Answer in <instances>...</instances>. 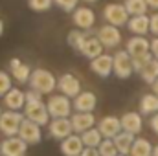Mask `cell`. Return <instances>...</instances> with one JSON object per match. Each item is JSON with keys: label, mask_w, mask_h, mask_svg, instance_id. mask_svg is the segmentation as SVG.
<instances>
[{"label": "cell", "mask_w": 158, "mask_h": 156, "mask_svg": "<svg viewBox=\"0 0 158 156\" xmlns=\"http://www.w3.org/2000/svg\"><path fill=\"white\" fill-rule=\"evenodd\" d=\"M30 86L33 90H37L40 94H50L57 88V79L53 77V74H50L44 68H37L33 70L31 79H30Z\"/></svg>", "instance_id": "1"}, {"label": "cell", "mask_w": 158, "mask_h": 156, "mask_svg": "<svg viewBox=\"0 0 158 156\" xmlns=\"http://www.w3.org/2000/svg\"><path fill=\"white\" fill-rule=\"evenodd\" d=\"M24 117L20 112L17 110H9V112H2L0 117V132L7 138L11 136H19V130H20V125L24 121Z\"/></svg>", "instance_id": "2"}, {"label": "cell", "mask_w": 158, "mask_h": 156, "mask_svg": "<svg viewBox=\"0 0 158 156\" xmlns=\"http://www.w3.org/2000/svg\"><path fill=\"white\" fill-rule=\"evenodd\" d=\"M24 116L31 121H35L37 125H48L50 119V112H48V105L42 103V99L39 101H28L24 107Z\"/></svg>", "instance_id": "3"}, {"label": "cell", "mask_w": 158, "mask_h": 156, "mask_svg": "<svg viewBox=\"0 0 158 156\" xmlns=\"http://www.w3.org/2000/svg\"><path fill=\"white\" fill-rule=\"evenodd\" d=\"M103 17L109 24L112 26H125L129 24V11L125 7V4H109L105 9H103Z\"/></svg>", "instance_id": "4"}, {"label": "cell", "mask_w": 158, "mask_h": 156, "mask_svg": "<svg viewBox=\"0 0 158 156\" xmlns=\"http://www.w3.org/2000/svg\"><path fill=\"white\" fill-rule=\"evenodd\" d=\"M46 105H48V112L52 117H68L74 107V103H70L66 96H52Z\"/></svg>", "instance_id": "5"}, {"label": "cell", "mask_w": 158, "mask_h": 156, "mask_svg": "<svg viewBox=\"0 0 158 156\" xmlns=\"http://www.w3.org/2000/svg\"><path fill=\"white\" fill-rule=\"evenodd\" d=\"M134 72V63H132V57L131 53L125 50H119L118 53L114 55V74L118 76L119 79H127L132 76Z\"/></svg>", "instance_id": "6"}, {"label": "cell", "mask_w": 158, "mask_h": 156, "mask_svg": "<svg viewBox=\"0 0 158 156\" xmlns=\"http://www.w3.org/2000/svg\"><path fill=\"white\" fill-rule=\"evenodd\" d=\"M57 88L66 97H77L79 94H81V83L72 74H63L61 77L57 79Z\"/></svg>", "instance_id": "7"}, {"label": "cell", "mask_w": 158, "mask_h": 156, "mask_svg": "<svg viewBox=\"0 0 158 156\" xmlns=\"http://www.w3.org/2000/svg\"><path fill=\"white\" fill-rule=\"evenodd\" d=\"M19 136L30 145V143H39L42 140V132H40V125H37L35 121L24 117L22 125H20V130H19Z\"/></svg>", "instance_id": "8"}, {"label": "cell", "mask_w": 158, "mask_h": 156, "mask_svg": "<svg viewBox=\"0 0 158 156\" xmlns=\"http://www.w3.org/2000/svg\"><path fill=\"white\" fill-rule=\"evenodd\" d=\"M50 134L57 140H66L68 136L74 134V127H72V119L68 117H53V121L50 123Z\"/></svg>", "instance_id": "9"}, {"label": "cell", "mask_w": 158, "mask_h": 156, "mask_svg": "<svg viewBox=\"0 0 158 156\" xmlns=\"http://www.w3.org/2000/svg\"><path fill=\"white\" fill-rule=\"evenodd\" d=\"M28 151V143L20 136H11L2 142V156H24Z\"/></svg>", "instance_id": "10"}, {"label": "cell", "mask_w": 158, "mask_h": 156, "mask_svg": "<svg viewBox=\"0 0 158 156\" xmlns=\"http://www.w3.org/2000/svg\"><path fill=\"white\" fill-rule=\"evenodd\" d=\"M90 68H92V72L98 74L99 77H109V76L114 72V57H110V55H107V53H101L99 57L92 59Z\"/></svg>", "instance_id": "11"}, {"label": "cell", "mask_w": 158, "mask_h": 156, "mask_svg": "<svg viewBox=\"0 0 158 156\" xmlns=\"http://www.w3.org/2000/svg\"><path fill=\"white\" fill-rule=\"evenodd\" d=\"M98 129L99 132L103 134V138H116L119 132L123 130L121 127V117H116V116H105L99 123H98Z\"/></svg>", "instance_id": "12"}, {"label": "cell", "mask_w": 158, "mask_h": 156, "mask_svg": "<svg viewBox=\"0 0 158 156\" xmlns=\"http://www.w3.org/2000/svg\"><path fill=\"white\" fill-rule=\"evenodd\" d=\"M98 39L101 40V44H103L105 48H116L119 42H121V33H119L118 26L107 24V26L99 28V31H98Z\"/></svg>", "instance_id": "13"}, {"label": "cell", "mask_w": 158, "mask_h": 156, "mask_svg": "<svg viewBox=\"0 0 158 156\" xmlns=\"http://www.w3.org/2000/svg\"><path fill=\"white\" fill-rule=\"evenodd\" d=\"M83 151H85V143L79 134H72L61 142V153L64 156H81Z\"/></svg>", "instance_id": "14"}, {"label": "cell", "mask_w": 158, "mask_h": 156, "mask_svg": "<svg viewBox=\"0 0 158 156\" xmlns=\"http://www.w3.org/2000/svg\"><path fill=\"white\" fill-rule=\"evenodd\" d=\"M127 51L131 53V57L147 55V53H151V42L145 39V37L134 35L132 39L127 40Z\"/></svg>", "instance_id": "15"}, {"label": "cell", "mask_w": 158, "mask_h": 156, "mask_svg": "<svg viewBox=\"0 0 158 156\" xmlns=\"http://www.w3.org/2000/svg\"><path fill=\"white\" fill-rule=\"evenodd\" d=\"M94 22H96V17L90 7H77L74 11V24L79 30H90Z\"/></svg>", "instance_id": "16"}, {"label": "cell", "mask_w": 158, "mask_h": 156, "mask_svg": "<svg viewBox=\"0 0 158 156\" xmlns=\"http://www.w3.org/2000/svg\"><path fill=\"white\" fill-rule=\"evenodd\" d=\"M4 103L9 110H20L26 107V92H22L19 88H11L4 96Z\"/></svg>", "instance_id": "17"}, {"label": "cell", "mask_w": 158, "mask_h": 156, "mask_svg": "<svg viewBox=\"0 0 158 156\" xmlns=\"http://www.w3.org/2000/svg\"><path fill=\"white\" fill-rule=\"evenodd\" d=\"M94 116H92V112H76L74 116H72V127H74V132H77V134H83V132H86L88 129H92L94 127Z\"/></svg>", "instance_id": "18"}, {"label": "cell", "mask_w": 158, "mask_h": 156, "mask_svg": "<svg viewBox=\"0 0 158 156\" xmlns=\"http://www.w3.org/2000/svg\"><path fill=\"white\" fill-rule=\"evenodd\" d=\"M127 28H129L134 35L143 37L147 31H151V17H147V15H138V17H132V18L129 20Z\"/></svg>", "instance_id": "19"}, {"label": "cell", "mask_w": 158, "mask_h": 156, "mask_svg": "<svg viewBox=\"0 0 158 156\" xmlns=\"http://www.w3.org/2000/svg\"><path fill=\"white\" fill-rule=\"evenodd\" d=\"M9 70H11L13 77L17 79L19 83H30L31 74H33L31 68H30L28 64L20 63V59H11V63H9Z\"/></svg>", "instance_id": "20"}, {"label": "cell", "mask_w": 158, "mask_h": 156, "mask_svg": "<svg viewBox=\"0 0 158 156\" xmlns=\"http://www.w3.org/2000/svg\"><path fill=\"white\" fill-rule=\"evenodd\" d=\"M96 96L92 92H81L77 97H74V109L77 112H92L96 109Z\"/></svg>", "instance_id": "21"}, {"label": "cell", "mask_w": 158, "mask_h": 156, "mask_svg": "<svg viewBox=\"0 0 158 156\" xmlns=\"http://www.w3.org/2000/svg\"><path fill=\"white\" fill-rule=\"evenodd\" d=\"M121 127L125 132H131V134H138L142 130V116L138 112H127L121 116Z\"/></svg>", "instance_id": "22"}, {"label": "cell", "mask_w": 158, "mask_h": 156, "mask_svg": "<svg viewBox=\"0 0 158 156\" xmlns=\"http://www.w3.org/2000/svg\"><path fill=\"white\" fill-rule=\"evenodd\" d=\"M103 48L105 46L101 44V40L98 39V37H86L83 48H81V53L85 57H88V59H96V57H99L103 53Z\"/></svg>", "instance_id": "23"}, {"label": "cell", "mask_w": 158, "mask_h": 156, "mask_svg": "<svg viewBox=\"0 0 158 156\" xmlns=\"http://www.w3.org/2000/svg\"><path fill=\"white\" fill-rule=\"evenodd\" d=\"M114 140V143H116V147H118V153L119 154H131V149H132V145H134V134H131V132H125V130H121L116 138H112Z\"/></svg>", "instance_id": "24"}, {"label": "cell", "mask_w": 158, "mask_h": 156, "mask_svg": "<svg viewBox=\"0 0 158 156\" xmlns=\"http://www.w3.org/2000/svg\"><path fill=\"white\" fill-rule=\"evenodd\" d=\"M140 112L149 116L158 112V96L156 94H145L140 101Z\"/></svg>", "instance_id": "25"}, {"label": "cell", "mask_w": 158, "mask_h": 156, "mask_svg": "<svg viewBox=\"0 0 158 156\" xmlns=\"http://www.w3.org/2000/svg\"><path fill=\"white\" fill-rule=\"evenodd\" d=\"M153 145L149 140L145 138H136L134 140V145L131 149V156H153Z\"/></svg>", "instance_id": "26"}, {"label": "cell", "mask_w": 158, "mask_h": 156, "mask_svg": "<svg viewBox=\"0 0 158 156\" xmlns=\"http://www.w3.org/2000/svg\"><path fill=\"white\" fill-rule=\"evenodd\" d=\"M81 140H83V143H85V147H99V143L103 142V134L99 132V129H88L86 132H83L81 134Z\"/></svg>", "instance_id": "27"}, {"label": "cell", "mask_w": 158, "mask_h": 156, "mask_svg": "<svg viewBox=\"0 0 158 156\" xmlns=\"http://www.w3.org/2000/svg\"><path fill=\"white\" fill-rule=\"evenodd\" d=\"M140 76H142V79H143L145 83L153 84L158 79V59H151V61L140 70Z\"/></svg>", "instance_id": "28"}, {"label": "cell", "mask_w": 158, "mask_h": 156, "mask_svg": "<svg viewBox=\"0 0 158 156\" xmlns=\"http://www.w3.org/2000/svg\"><path fill=\"white\" fill-rule=\"evenodd\" d=\"M125 7H127L129 15L138 17V15H145L149 4H147V0H125Z\"/></svg>", "instance_id": "29"}, {"label": "cell", "mask_w": 158, "mask_h": 156, "mask_svg": "<svg viewBox=\"0 0 158 156\" xmlns=\"http://www.w3.org/2000/svg\"><path fill=\"white\" fill-rule=\"evenodd\" d=\"M86 37H88L86 33H83V31H79V30H74V31L68 33V44H70L74 50L81 51V48H83V44H85Z\"/></svg>", "instance_id": "30"}, {"label": "cell", "mask_w": 158, "mask_h": 156, "mask_svg": "<svg viewBox=\"0 0 158 156\" xmlns=\"http://www.w3.org/2000/svg\"><path fill=\"white\" fill-rule=\"evenodd\" d=\"M98 151H99L101 156H118L119 154L118 147H116V143H114V140H110V138H105V140L99 143Z\"/></svg>", "instance_id": "31"}, {"label": "cell", "mask_w": 158, "mask_h": 156, "mask_svg": "<svg viewBox=\"0 0 158 156\" xmlns=\"http://www.w3.org/2000/svg\"><path fill=\"white\" fill-rule=\"evenodd\" d=\"M28 4H30V7H31L33 11H46V9H50L52 4H55V2H53V0H28Z\"/></svg>", "instance_id": "32"}, {"label": "cell", "mask_w": 158, "mask_h": 156, "mask_svg": "<svg viewBox=\"0 0 158 156\" xmlns=\"http://www.w3.org/2000/svg\"><path fill=\"white\" fill-rule=\"evenodd\" d=\"M11 88H13V86H11V77H9L6 72H0V97L6 96Z\"/></svg>", "instance_id": "33"}, {"label": "cell", "mask_w": 158, "mask_h": 156, "mask_svg": "<svg viewBox=\"0 0 158 156\" xmlns=\"http://www.w3.org/2000/svg\"><path fill=\"white\" fill-rule=\"evenodd\" d=\"M153 59V53H147V55H140V57H132V63H134V70L140 72L149 61Z\"/></svg>", "instance_id": "34"}, {"label": "cell", "mask_w": 158, "mask_h": 156, "mask_svg": "<svg viewBox=\"0 0 158 156\" xmlns=\"http://www.w3.org/2000/svg\"><path fill=\"white\" fill-rule=\"evenodd\" d=\"M53 2H55L61 9H64V11H76L79 0H53Z\"/></svg>", "instance_id": "35"}, {"label": "cell", "mask_w": 158, "mask_h": 156, "mask_svg": "<svg viewBox=\"0 0 158 156\" xmlns=\"http://www.w3.org/2000/svg\"><path fill=\"white\" fill-rule=\"evenodd\" d=\"M81 156H101V154H99V151L96 147H85V151L81 153Z\"/></svg>", "instance_id": "36"}, {"label": "cell", "mask_w": 158, "mask_h": 156, "mask_svg": "<svg viewBox=\"0 0 158 156\" xmlns=\"http://www.w3.org/2000/svg\"><path fill=\"white\" fill-rule=\"evenodd\" d=\"M151 31L158 37V13H155V15L151 17Z\"/></svg>", "instance_id": "37"}, {"label": "cell", "mask_w": 158, "mask_h": 156, "mask_svg": "<svg viewBox=\"0 0 158 156\" xmlns=\"http://www.w3.org/2000/svg\"><path fill=\"white\" fill-rule=\"evenodd\" d=\"M151 129H153V132L158 136V112L153 114V117H151Z\"/></svg>", "instance_id": "38"}, {"label": "cell", "mask_w": 158, "mask_h": 156, "mask_svg": "<svg viewBox=\"0 0 158 156\" xmlns=\"http://www.w3.org/2000/svg\"><path fill=\"white\" fill-rule=\"evenodd\" d=\"M151 53H153L155 59H158V37L153 39V42H151Z\"/></svg>", "instance_id": "39"}, {"label": "cell", "mask_w": 158, "mask_h": 156, "mask_svg": "<svg viewBox=\"0 0 158 156\" xmlns=\"http://www.w3.org/2000/svg\"><path fill=\"white\" fill-rule=\"evenodd\" d=\"M147 4H149V7H153V9H158V0H147Z\"/></svg>", "instance_id": "40"}, {"label": "cell", "mask_w": 158, "mask_h": 156, "mask_svg": "<svg viewBox=\"0 0 158 156\" xmlns=\"http://www.w3.org/2000/svg\"><path fill=\"white\" fill-rule=\"evenodd\" d=\"M153 94H156V96H158V79L153 83Z\"/></svg>", "instance_id": "41"}, {"label": "cell", "mask_w": 158, "mask_h": 156, "mask_svg": "<svg viewBox=\"0 0 158 156\" xmlns=\"http://www.w3.org/2000/svg\"><path fill=\"white\" fill-rule=\"evenodd\" d=\"M153 156H158V145L155 147V149H153Z\"/></svg>", "instance_id": "42"}, {"label": "cell", "mask_w": 158, "mask_h": 156, "mask_svg": "<svg viewBox=\"0 0 158 156\" xmlns=\"http://www.w3.org/2000/svg\"><path fill=\"white\" fill-rule=\"evenodd\" d=\"M2 31H4V22L0 20V35H2Z\"/></svg>", "instance_id": "43"}, {"label": "cell", "mask_w": 158, "mask_h": 156, "mask_svg": "<svg viewBox=\"0 0 158 156\" xmlns=\"http://www.w3.org/2000/svg\"><path fill=\"white\" fill-rule=\"evenodd\" d=\"M0 154H2V142H0Z\"/></svg>", "instance_id": "44"}, {"label": "cell", "mask_w": 158, "mask_h": 156, "mask_svg": "<svg viewBox=\"0 0 158 156\" xmlns=\"http://www.w3.org/2000/svg\"><path fill=\"white\" fill-rule=\"evenodd\" d=\"M85 2H98V0H85Z\"/></svg>", "instance_id": "45"}, {"label": "cell", "mask_w": 158, "mask_h": 156, "mask_svg": "<svg viewBox=\"0 0 158 156\" xmlns=\"http://www.w3.org/2000/svg\"><path fill=\"white\" fill-rule=\"evenodd\" d=\"M118 156H127V154H118Z\"/></svg>", "instance_id": "46"}, {"label": "cell", "mask_w": 158, "mask_h": 156, "mask_svg": "<svg viewBox=\"0 0 158 156\" xmlns=\"http://www.w3.org/2000/svg\"><path fill=\"white\" fill-rule=\"evenodd\" d=\"M0 117H2V110H0Z\"/></svg>", "instance_id": "47"}]
</instances>
